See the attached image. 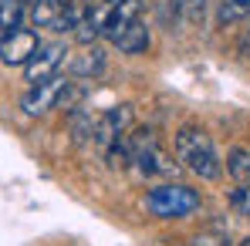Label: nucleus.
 Returning a JSON list of instances; mask_svg holds the SVG:
<instances>
[{"label":"nucleus","mask_w":250,"mask_h":246,"mask_svg":"<svg viewBox=\"0 0 250 246\" xmlns=\"http://www.w3.org/2000/svg\"><path fill=\"white\" fill-rule=\"evenodd\" d=\"M176 159L186 165L193 175H200L207 182L223 175V162H220L209 135L203 128H196V125H186V128L176 132Z\"/></svg>","instance_id":"nucleus-1"},{"label":"nucleus","mask_w":250,"mask_h":246,"mask_svg":"<svg viewBox=\"0 0 250 246\" xmlns=\"http://www.w3.org/2000/svg\"><path fill=\"white\" fill-rule=\"evenodd\" d=\"M146 206L159 219H186V216H193L200 209V192L189 189V186L169 182V186H156L146 196Z\"/></svg>","instance_id":"nucleus-2"},{"label":"nucleus","mask_w":250,"mask_h":246,"mask_svg":"<svg viewBox=\"0 0 250 246\" xmlns=\"http://www.w3.org/2000/svg\"><path fill=\"white\" fill-rule=\"evenodd\" d=\"M78 17H82V7H75V3L64 7L58 0H31V24L38 31H58V34H64V31H71L78 24Z\"/></svg>","instance_id":"nucleus-3"},{"label":"nucleus","mask_w":250,"mask_h":246,"mask_svg":"<svg viewBox=\"0 0 250 246\" xmlns=\"http://www.w3.org/2000/svg\"><path fill=\"white\" fill-rule=\"evenodd\" d=\"M68 88H71V81H68L64 75H51L47 81H38V84L27 88V95L21 98V108H24L27 115H44V112H51V108H61Z\"/></svg>","instance_id":"nucleus-4"},{"label":"nucleus","mask_w":250,"mask_h":246,"mask_svg":"<svg viewBox=\"0 0 250 246\" xmlns=\"http://www.w3.org/2000/svg\"><path fill=\"white\" fill-rule=\"evenodd\" d=\"M41 47V34L34 27H17V31H7L0 38V64L7 68H24Z\"/></svg>","instance_id":"nucleus-5"},{"label":"nucleus","mask_w":250,"mask_h":246,"mask_svg":"<svg viewBox=\"0 0 250 246\" xmlns=\"http://www.w3.org/2000/svg\"><path fill=\"white\" fill-rule=\"evenodd\" d=\"M132 122V105H115V108H105L95 125H91V142L98 145V149H108L115 138H122L125 128Z\"/></svg>","instance_id":"nucleus-6"},{"label":"nucleus","mask_w":250,"mask_h":246,"mask_svg":"<svg viewBox=\"0 0 250 246\" xmlns=\"http://www.w3.org/2000/svg\"><path fill=\"white\" fill-rule=\"evenodd\" d=\"M64 54H68V47H64L61 41L41 44V47H38V54L24 64V81L38 84V81H47L51 75H58V68L64 64Z\"/></svg>","instance_id":"nucleus-7"},{"label":"nucleus","mask_w":250,"mask_h":246,"mask_svg":"<svg viewBox=\"0 0 250 246\" xmlns=\"http://www.w3.org/2000/svg\"><path fill=\"white\" fill-rule=\"evenodd\" d=\"M142 14V0H115L108 10H105V20H102V34L115 44V38L122 34L128 24H135Z\"/></svg>","instance_id":"nucleus-8"},{"label":"nucleus","mask_w":250,"mask_h":246,"mask_svg":"<svg viewBox=\"0 0 250 246\" xmlns=\"http://www.w3.org/2000/svg\"><path fill=\"white\" fill-rule=\"evenodd\" d=\"M105 71V54L98 51V47H84L82 54H75V61H71V75L75 78H98Z\"/></svg>","instance_id":"nucleus-9"},{"label":"nucleus","mask_w":250,"mask_h":246,"mask_svg":"<svg viewBox=\"0 0 250 246\" xmlns=\"http://www.w3.org/2000/svg\"><path fill=\"white\" fill-rule=\"evenodd\" d=\"M115 47H119L122 54H142V51L149 47V27H146L142 20L128 24L122 34L115 38Z\"/></svg>","instance_id":"nucleus-10"},{"label":"nucleus","mask_w":250,"mask_h":246,"mask_svg":"<svg viewBox=\"0 0 250 246\" xmlns=\"http://www.w3.org/2000/svg\"><path fill=\"white\" fill-rule=\"evenodd\" d=\"M27 17V3L24 0H0V31H17Z\"/></svg>","instance_id":"nucleus-11"},{"label":"nucleus","mask_w":250,"mask_h":246,"mask_svg":"<svg viewBox=\"0 0 250 246\" xmlns=\"http://www.w3.org/2000/svg\"><path fill=\"white\" fill-rule=\"evenodd\" d=\"M227 175L237 179V182H247L250 179V149L233 145V149L227 152Z\"/></svg>","instance_id":"nucleus-12"},{"label":"nucleus","mask_w":250,"mask_h":246,"mask_svg":"<svg viewBox=\"0 0 250 246\" xmlns=\"http://www.w3.org/2000/svg\"><path fill=\"white\" fill-rule=\"evenodd\" d=\"M244 17H250V0H220V7H216L220 24H237Z\"/></svg>","instance_id":"nucleus-13"},{"label":"nucleus","mask_w":250,"mask_h":246,"mask_svg":"<svg viewBox=\"0 0 250 246\" xmlns=\"http://www.w3.org/2000/svg\"><path fill=\"white\" fill-rule=\"evenodd\" d=\"M230 203H233V209H240L244 216H250V186H240V189H233Z\"/></svg>","instance_id":"nucleus-14"},{"label":"nucleus","mask_w":250,"mask_h":246,"mask_svg":"<svg viewBox=\"0 0 250 246\" xmlns=\"http://www.w3.org/2000/svg\"><path fill=\"white\" fill-rule=\"evenodd\" d=\"M189 246H227V240L223 236H213V233H200Z\"/></svg>","instance_id":"nucleus-15"},{"label":"nucleus","mask_w":250,"mask_h":246,"mask_svg":"<svg viewBox=\"0 0 250 246\" xmlns=\"http://www.w3.org/2000/svg\"><path fill=\"white\" fill-rule=\"evenodd\" d=\"M237 246H250V236H247V240H240V243H237Z\"/></svg>","instance_id":"nucleus-16"},{"label":"nucleus","mask_w":250,"mask_h":246,"mask_svg":"<svg viewBox=\"0 0 250 246\" xmlns=\"http://www.w3.org/2000/svg\"><path fill=\"white\" fill-rule=\"evenodd\" d=\"M58 3H64V7H68V3H75V0H58Z\"/></svg>","instance_id":"nucleus-17"},{"label":"nucleus","mask_w":250,"mask_h":246,"mask_svg":"<svg viewBox=\"0 0 250 246\" xmlns=\"http://www.w3.org/2000/svg\"><path fill=\"white\" fill-rule=\"evenodd\" d=\"M102 3H115V0H102Z\"/></svg>","instance_id":"nucleus-18"}]
</instances>
